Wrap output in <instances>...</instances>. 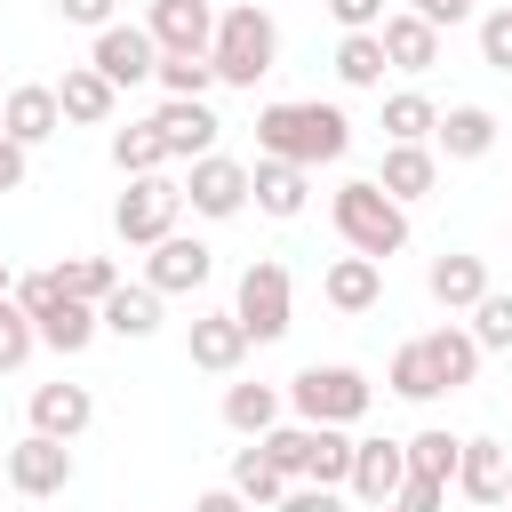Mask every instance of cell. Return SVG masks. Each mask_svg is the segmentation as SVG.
Instances as JSON below:
<instances>
[{"label": "cell", "mask_w": 512, "mask_h": 512, "mask_svg": "<svg viewBox=\"0 0 512 512\" xmlns=\"http://www.w3.org/2000/svg\"><path fill=\"white\" fill-rule=\"evenodd\" d=\"M256 152L296 160V168H336L352 152V120L320 96H280V104L256 112Z\"/></svg>", "instance_id": "cell-1"}, {"label": "cell", "mask_w": 512, "mask_h": 512, "mask_svg": "<svg viewBox=\"0 0 512 512\" xmlns=\"http://www.w3.org/2000/svg\"><path fill=\"white\" fill-rule=\"evenodd\" d=\"M328 216H336V240L352 248V256H400L408 248V208L376 184V176H352V184H336V200H328Z\"/></svg>", "instance_id": "cell-2"}, {"label": "cell", "mask_w": 512, "mask_h": 512, "mask_svg": "<svg viewBox=\"0 0 512 512\" xmlns=\"http://www.w3.org/2000/svg\"><path fill=\"white\" fill-rule=\"evenodd\" d=\"M216 80L224 88H256L272 64H280V24L256 8V0H224L216 8V48H208Z\"/></svg>", "instance_id": "cell-3"}, {"label": "cell", "mask_w": 512, "mask_h": 512, "mask_svg": "<svg viewBox=\"0 0 512 512\" xmlns=\"http://www.w3.org/2000/svg\"><path fill=\"white\" fill-rule=\"evenodd\" d=\"M288 408H296L304 424H360V416L376 408V384H368L360 368H344V360H312V368H296Z\"/></svg>", "instance_id": "cell-4"}, {"label": "cell", "mask_w": 512, "mask_h": 512, "mask_svg": "<svg viewBox=\"0 0 512 512\" xmlns=\"http://www.w3.org/2000/svg\"><path fill=\"white\" fill-rule=\"evenodd\" d=\"M232 312H240L248 344H280L288 320H296V280H288V264H280V256H256V264L240 272V288H232Z\"/></svg>", "instance_id": "cell-5"}, {"label": "cell", "mask_w": 512, "mask_h": 512, "mask_svg": "<svg viewBox=\"0 0 512 512\" xmlns=\"http://www.w3.org/2000/svg\"><path fill=\"white\" fill-rule=\"evenodd\" d=\"M120 184H128V192L112 200V232H120L128 248L168 240L176 216H184V184H176V176H120Z\"/></svg>", "instance_id": "cell-6"}, {"label": "cell", "mask_w": 512, "mask_h": 512, "mask_svg": "<svg viewBox=\"0 0 512 512\" xmlns=\"http://www.w3.org/2000/svg\"><path fill=\"white\" fill-rule=\"evenodd\" d=\"M248 200H256V192H248V168H240V160H224V152L192 160V176H184V208H192V216L224 224V216H240Z\"/></svg>", "instance_id": "cell-7"}, {"label": "cell", "mask_w": 512, "mask_h": 512, "mask_svg": "<svg viewBox=\"0 0 512 512\" xmlns=\"http://www.w3.org/2000/svg\"><path fill=\"white\" fill-rule=\"evenodd\" d=\"M8 488H16V496H64V488H72V440L24 432V440L8 448Z\"/></svg>", "instance_id": "cell-8"}, {"label": "cell", "mask_w": 512, "mask_h": 512, "mask_svg": "<svg viewBox=\"0 0 512 512\" xmlns=\"http://www.w3.org/2000/svg\"><path fill=\"white\" fill-rule=\"evenodd\" d=\"M144 32L160 40V56H208L216 48V0H152Z\"/></svg>", "instance_id": "cell-9"}, {"label": "cell", "mask_w": 512, "mask_h": 512, "mask_svg": "<svg viewBox=\"0 0 512 512\" xmlns=\"http://www.w3.org/2000/svg\"><path fill=\"white\" fill-rule=\"evenodd\" d=\"M88 64H96L112 88H136V80H152V72H160V40H152L144 24H104V32H96V48H88Z\"/></svg>", "instance_id": "cell-10"}, {"label": "cell", "mask_w": 512, "mask_h": 512, "mask_svg": "<svg viewBox=\"0 0 512 512\" xmlns=\"http://www.w3.org/2000/svg\"><path fill=\"white\" fill-rule=\"evenodd\" d=\"M208 272H216V248L192 240V232H168V240H152V256H144V280H152L160 296H192V288H208Z\"/></svg>", "instance_id": "cell-11"}, {"label": "cell", "mask_w": 512, "mask_h": 512, "mask_svg": "<svg viewBox=\"0 0 512 512\" xmlns=\"http://www.w3.org/2000/svg\"><path fill=\"white\" fill-rule=\"evenodd\" d=\"M368 512H384L408 488V440H352V480H344Z\"/></svg>", "instance_id": "cell-12"}, {"label": "cell", "mask_w": 512, "mask_h": 512, "mask_svg": "<svg viewBox=\"0 0 512 512\" xmlns=\"http://www.w3.org/2000/svg\"><path fill=\"white\" fill-rule=\"evenodd\" d=\"M152 128H160L168 160H208V152H216V128H224V120L208 112V96H160Z\"/></svg>", "instance_id": "cell-13"}, {"label": "cell", "mask_w": 512, "mask_h": 512, "mask_svg": "<svg viewBox=\"0 0 512 512\" xmlns=\"http://www.w3.org/2000/svg\"><path fill=\"white\" fill-rule=\"evenodd\" d=\"M184 352H192V368H208V376H240V360H248L240 312H200L192 336H184Z\"/></svg>", "instance_id": "cell-14"}, {"label": "cell", "mask_w": 512, "mask_h": 512, "mask_svg": "<svg viewBox=\"0 0 512 512\" xmlns=\"http://www.w3.org/2000/svg\"><path fill=\"white\" fill-rule=\"evenodd\" d=\"M0 128L32 152V144H48L56 128H64V104H56V88H40V80H24V88H8L0 96Z\"/></svg>", "instance_id": "cell-15"}, {"label": "cell", "mask_w": 512, "mask_h": 512, "mask_svg": "<svg viewBox=\"0 0 512 512\" xmlns=\"http://www.w3.org/2000/svg\"><path fill=\"white\" fill-rule=\"evenodd\" d=\"M496 128H504V120H496L488 104H448L440 128H432V152H440V160H488V152H496Z\"/></svg>", "instance_id": "cell-16"}, {"label": "cell", "mask_w": 512, "mask_h": 512, "mask_svg": "<svg viewBox=\"0 0 512 512\" xmlns=\"http://www.w3.org/2000/svg\"><path fill=\"white\" fill-rule=\"evenodd\" d=\"M248 192H256V208L264 216H304V200H312V168H296V160H272V152H256V168H248Z\"/></svg>", "instance_id": "cell-17"}, {"label": "cell", "mask_w": 512, "mask_h": 512, "mask_svg": "<svg viewBox=\"0 0 512 512\" xmlns=\"http://www.w3.org/2000/svg\"><path fill=\"white\" fill-rule=\"evenodd\" d=\"M424 288H432V304H440V312H472V304L488 296V256H464V248H448V256H432Z\"/></svg>", "instance_id": "cell-18"}, {"label": "cell", "mask_w": 512, "mask_h": 512, "mask_svg": "<svg viewBox=\"0 0 512 512\" xmlns=\"http://www.w3.org/2000/svg\"><path fill=\"white\" fill-rule=\"evenodd\" d=\"M96 320H104V336H120V344H144V336H160V288L152 280H120L104 304H96Z\"/></svg>", "instance_id": "cell-19"}, {"label": "cell", "mask_w": 512, "mask_h": 512, "mask_svg": "<svg viewBox=\"0 0 512 512\" xmlns=\"http://www.w3.org/2000/svg\"><path fill=\"white\" fill-rule=\"evenodd\" d=\"M456 488L472 496V504H504V488H512V448L504 440H464V456H456Z\"/></svg>", "instance_id": "cell-20"}, {"label": "cell", "mask_w": 512, "mask_h": 512, "mask_svg": "<svg viewBox=\"0 0 512 512\" xmlns=\"http://www.w3.org/2000/svg\"><path fill=\"white\" fill-rule=\"evenodd\" d=\"M376 32H384V56H392V72H432V64H440V24H424L416 8H392Z\"/></svg>", "instance_id": "cell-21"}, {"label": "cell", "mask_w": 512, "mask_h": 512, "mask_svg": "<svg viewBox=\"0 0 512 512\" xmlns=\"http://www.w3.org/2000/svg\"><path fill=\"white\" fill-rule=\"evenodd\" d=\"M56 104H64V120H72V128H104V120H112V104H120V88H112L96 64H64Z\"/></svg>", "instance_id": "cell-22"}, {"label": "cell", "mask_w": 512, "mask_h": 512, "mask_svg": "<svg viewBox=\"0 0 512 512\" xmlns=\"http://www.w3.org/2000/svg\"><path fill=\"white\" fill-rule=\"evenodd\" d=\"M376 184L408 208V200H424L432 184H440V152L432 144H384V160H376Z\"/></svg>", "instance_id": "cell-23"}, {"label": "cell", "mask_w": 512, "mask_h": 512, "mask_svg": "<svg viewBox=\"0 0 512 512\" xmlns=\"http://www.w3.org/2000/svg\"><path fill=\"white\" fill-rule=\"evenodd\" d=\"M320 296H328L336 312H376V304H384V264H376V256H336V264L320 272Z\"/></svg>", "instance_id": "cell-24"}, {"label": "cell", "mask_w": 512, "mask_h": 512, "mask_svg": "<svg viewBox=\"0 0 512 512\" xmlns=\"http://www.w3.org/2000/svg\"><path fill=\"white\" fill-rule=\"evenodd\" d=\"M32 328H40V344H48V352H64V360H72V352H88V344L104 336L96 304H80V296H56L48 312H32Z\"/></svg>", "instance_id": "cell-25"}, {"label": "cell", "mask_w": 512, "mask_h": 512, "mask_svg": "<svg viewBox=\"0 0 512 512\" xmlns=\"http://www.w3.org/2000/svg\"><path fill=\"white\" fill-rule=\"evenodd\" d=\"M88 416H96L88 384H40L32 392V432H48V440H80Z\"/></svg>", "instance_id": "cell-26"}, {"label": "cell", "mask_w": 512, "mask_h": 512, "mask_svg": "<svg viewBox=\"0 0 512 512\" xmlns=\"http://www.w3.org/2000/svg\"><path fill=\"white\" fill-rule=\"evenodd\" d=\"M280 408H288V392H272V384H224V424L240 440H264L280 424Z\"/></svg>", "instance_id": "cell-27"}, {"label": "cell", "mask_w": 512, "mask_h": 512, "mask_svg": "<svg viewBox=\"0 0 512 512\" xmlns=\"http://www.w3.org/2000/svg\"><path fill=\"white\" fill-rule=\"evenodd\" d=\"M232 488H240L256 512H272V504L288 496V472L264 456V440H248V448H232Z\"/></svg>", "instance_id": "cell-28"}, {"label": "cell", "mask_w": 512, "mask_h": 512, "mask_svg": "<svg viewBox=\"0 0 512 512\" xmlns=\"http://www.w3.org/2000/svg\"><path fill=\"white\" fill-rule=\"evenodd\" d=\"M392 56H384V32H344L336 40V80L344 88H384Z\"/></svg>", "instance_id": "cell-29"}, {"label": "cell", "mask_w": 512, "mask_h": 512, "mask_svg": "<svg viewBox=\"0 0 512 512\" xmlns=\"http://www.w3.org/2000/svg\"><path fill=\"white\" fill-rule=\"evenodd\" d=\"M432 128H440V104L424 88L384 96V144H432Z\"/></svg>", "instance_id": "cell-30"}, {"label": "cell", "mask_w": 512, "mask_h": 512, "mask_svg": "<svg viewBox=\"0 0 512 512\" xmlns=\"http://www.w3.org/2000/svg\"><path fill=\"white\" fill-rule=\"evenodd\" d=\"M424 352H432V368H440L448 392H464V384L480 376V336H472V328H432Z\"/></svg>", "instance_id": "cell-31"}, {"label": "cell", "mask_w": 512, "mask_h": 512, "mask_svg": "<svg viewBox=\"0 0 512 512\" xmlns=\"http://www.w3.org/2000/svg\"><path fill=\"white\" fill-rule=\"evenodd\" d=\"M384 384H392L400 400H416V408L448 392V384H440V368H432V352H424V336H408V344L392 352V368H384Z\"/></svg>", "instance_id": "cell-32"}, {"label": "cell", "mask_w": 512, "mask_h": 512, "mask_svg": "<svg viewBox=\"0 0 512 512\" xmlns=\"http://www.w3.org/2000/svg\"><path fill=\"white\" fill-rule=\"evenodd\" d=\"M112 168H120V176H160V168H168V144H160V128H152V120H128V128H112Z\"/></svg>", "instance_id": "cell-33"}, {"label": "cell", "mask_w": 512, "mask_h": 512, "mask_svg": "<svg viewBox=\"0 0 512 512\" xmlns=\"http://www.w3.org/2000/svg\"><path fill=\"white\" fill-rule=\"evenodd\" d=\"M456 456H464V440H456L448 424H424V432L408 440V472H416V480H456Z\"/></svg>", "instance_id": "cell-34"}, {"label": "cell", "mask_w": 512, "mask_h": 512, "mask_svg": "<svg viewBox=\"0 0 512 512\" xmlns=\"http://www.w3.org/2000/svg\"><path fill=\"white\" fill-rule=\"evenodd\" d=\"M56 280H64V296L104 304V296L120 288V264H112V256H72V264H56Z\"/></svg>", "instance_id": "cell-35"}, {"label": "cell", "mask_w": 512, "mask_h": 512, "mask_svg": "<svg viewBox=\"0 0 512 512\" xmlns=\"http://www.w3.org/2000/svg\"><path fill=\"white\" fill-rule=\"evenodd\" d=\"M152 80H160V96H208L216 88V64L208 56H160Z\"/></svg>", "instance_id": "cell-36"}, {"label": "cell", "mask_w": 512, "mask_h": 512, "mask_svg": "<svg viewBox=\"0 0 512 512\" xmlns=\"http://www.w3.org/2000/svg\"><path fill=\"white\" fill-rule=\"evenodd\" d=\"M264 456H272L288 480H304V464H312V424H304V416H296V424H272V432H264Z\"/></svg>", "instance_id": "cell-37"}, {"label": "cell", "mask_w": 512, "mask_h": 512, "mask_svg": "<svg viewBox=\"0 0 512 512\" xmlns=\"http://www.w3.org/2000/svg\"><path fill=\"white\" fill-rule=\"evenodd\" d=\"M472 336H480V352H512V296L504 288H488L472 304Z\"/></svg>", "instance_id": "cell-38"}, {"label": "cell", "mask_w": 512, "mask_h": 512, "mask_svg": "<svg viewBox=\"0 0 512 512\" xmlns=\"http://www.w3.org/2000/svg\"><path fill=\"white\" fill-rule=\"evenodd\" d=\"M32 352H40V328H32V312L8 296V304H0V368H24Z\"/></svg>", "instance_id": "cell-39"}, {"label": "cell", "mask_w": 512, "mask_h": 512, "mask_svg": "<svg viewBox=\"0 0 512 512\" xmlns=\"http://www.w3.org/2000/svg\"><path fill=\"white\" fill-rule=\"evenodd\" d=\"M480 64L488 72H512V0L480 16Z\"/></svg>", "instance_id": "cell-40"}, {"label": "cell", "mask_w": 512, "mask_h": 512, "mask_svg": "<svg viewBox=\"0 0 512 512\" xmlns=\"http://www.w3.org/2000/svg\"><path fill=\"white\" fill-rule=\"evenodd\" d=\"M272 512H344V496L320 488V480H288V496H280Z\"/></svg>", "instance_id": "cell-41"}, {"label": "cell", "mask_w": 512, "mask_h": 512, "mask_svg": "<svg viewBox=\"0 0 512 512\" xmlns=\"http://www.w3.org/2000/svg\"><path fill=\"white\" fill-rule=\"evenodd\" d=\"M440 504H448V480H416V472H408V488H400L384 512H440Z\"/></svg>", "instance_id": "cell-42"}, {"label": "cell", "mask_w": 512, "mask_h": 512, "mask_svg": "<svg viewBox=\"0 0 512 512\" xmlns=\"http://www.w3.org/2000/svg\"><path fill=\"white\" fill-rule=\"evenodd\" d=\"M56 296H64V280H56V264H48V272H24V280H16V304H24V312H48Z\"/></svg>", "instance_id": "cell-43"}, {"label": "cell", "mask_w": 512, "mask_h": 512, "mask_svg": "<svg viewBox=\"0 0 512 512\" xmlns=\"http://www.w3.org/2000/svg\"><path fill=\"white\" fill-rule=\"evenodd\" d=\"M56 16H64V24H88V32H104V24H120V0H56Z\"/></svg>", "instance_id": "cell-44"}, {"label": "cell", "mask_w": 512, "mask_h": 512, "mask_svg": "<svg viewBox=\"0 0 512 512\" xmlns=\"http://www.w3.org/2000/svg\"><path fill=\"white\" fill-rule=\"evenodd\" d=\"M24 176H32V152L0 128V192H24Z\"/></svg>", "instance_id": "cell-45"}, {"label": "cell", "mask_w": 512, "mask_h": 512, "mask_svg": "<svg viewBox=\"0 0 512 512\" xmlns=\"http://www.w3.org/2000/svg\"><path fill=\"white\" fill-rule=\"evenodd\" d=\"M328 16H336L344 32H376V24H384V0H328Z\"/></svg>", "instance_id": "cell-46"}, {"label": "cell", "mask_w": 512, "mask_h": 512, "mask_svg": "<svg viewBox=\"0 0 512 512\" xmlns=\"http://www.w3.org/2000/svg\"><path fill=\"white\" fill-rule=\"evenodd\" d=\"M192 512H256V504H248V496H240V488L224 480V488H208V496H192Z\"/></svg>", "instance_id": "cell-47"}, {"label": "cell", "mask_w": 512, "mask_h": 512, "mask_svg": "<svg viewBox=\"0 0 512 512\" xmlns=\"http://www.w3.org/2000/svg\"><path fill=\"white\" fill-rule=\"evenodd\" d=\"M408 8H416L424 24H464V16H472V0H408Z\"/></svg>", "instance_id": "cell-48"}, {"label": "cell", "mask_w": 512, "mask_h": 512, "mask_svg": "<svg viewBox=\"0 0 512 512\" xmlns=\"http://www.w3.org/2000/svg\"><path fill=\"white\" fill-rule=\"evenodd\" d=\"M8 296H16V272H8V264H0V304H8Z\"/></svg>", "instance_id": "cell-49"}]
</instances>
